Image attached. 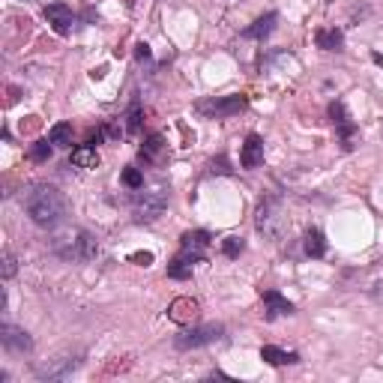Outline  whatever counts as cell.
<instances>
[{
    "label": "cell",
    "instance_id": "obj_1",
    "mask_svg": "<svg viewBox=\"0 0 383 383\" xmlns=\"http://www.w3.org/2000/svg\"><path fill=\"white\" fill-rule=\"evenodd\" d=\"M24 207H27V216L36 228H58L66 216V198L58 186H48V183H39L27 192L24 198Z\"/></svg>",
    "mask_w": 383,
    "mask_h": 383
},
{
    "label": "cell",
    "instance_id": "obj_2",
    "mask_svg": "<svg viewBox=\"0 0 383 383\" xmlns=\"http://www.w3.org/2000/svg\"><path fill=\"white\" fill-rule=\"evenodd\" d=\"M51 252L58 254L60 261H69V264H84V261H93L99 254V243L96 237L81 231V228H66L60 234H54L51 239Z\"/></svg>",
    "mask_w": 383,
    "mask_h": 383
},
{
    "label": "cell",
    "instance_id": "obj_3",
    "mask_svg": "<svg viewBox=\"0 0 383 383\" xmlns=\"http://www.w3.org/2000/svg\"><path fill=\"white\" fill-rule=\"evenodd\" d=\"M254 225L258 231L269 239H279L281 231H285V210H281L279 198H266V201L258 207V216H254Z\"/></svg>",
    "mask_w": 383,
    "mask_h": 383
},
{
    "label": "cell",
    "instance_id": "obj_4",
    "mask_svg": "<svg viewBox=\"0 0 383 383\" xmlns=\"http://www.w3.org/2000/svg\"><path fill=\"white\" fill-rule=\"evenodd\" d=\"M165 207H168V192L159 186V189H150V192H144V189H138V195H135V222H156L165 212Z\"/></svg>",
    "mask_w": 383,
    "mask_h": 383
},
{
    "label": "cell",
    "instance_id": "obj_5",
    "mask_svg": "<svg viewBox=\"0 0 383 383\" xmlns=\"http://www.w3.org/2000/svg\"><path fill=\"white\" fill-rule=\"evenodd\" d=\"M225 335V326L222 323H204V326H192V330L180 333L174 338V347L177 350H195V347H204V345H212L219 342Z\"/></svg>",
    "mask_w": 383,
    "mask_h": 383
},
{
    "label": "cell",
    "instance_id": "obj_6",
    "mask_svg": "<svg viewBox=\"0 0 383 383\" xmlns=\"http://www.w3.org/2000/svg\"><path fill=\"white\" fill-rule=\"evenodd\" d=\"M249 105V99L243 96V93H231V96H216V99H207V102H201L198 105V111L201 114H207V117H234V114H239Z\"/></svg>",
    "mask_w": 383,
    "mask_h": 383
},
{
    "label": "cell",
    "instance_id": "obj_7",
    "mask_svg": "<svg viewBox=\"0 0 383 383\" xmlns=\"http://www.w3.org/2000/svg\"><path fill=\"white\" fill-rule=\"evenodd\" d=\"M78 368L75 357H58V360H48L45 365L36 368V377L39 380H66Z\"/></svg>",
    "mask_w": 383,
    "mask_h": 383
},
{
    "label": "cell",
    "instance_id": "obj_8",
    "mask_svg": "<svg viewBox=\"0 0 383 383\" xmlns=\"http://www.w3.org/2000/svg\"><path fill=\"white\" fill-rule=\"evenodd\" d=\"M0 342H4V347L12 350V353H31L33 350V338L27 335L24 330H18L16 323L0 326Z\"/></svg>",
    "mask_w": 383,
    "mask_h": 383
},
{
    "label": "cell",
    "instance_id": "obj_9",
    "mask_svg": "<svg viewBox=\"0 0 383 383\" xmlns=\"http://www.w3.org/2000/svg\"><path fill=\"white\" fill-rule=\"evenodd\" d=\"M45 21L54 27V33H69L75 16H72V9H69L66 4H48L45 6Z\"/></svg>",
    "mask_w": 383,
    "mask_h": 383
},
{
    "label": "cell",
    "instance_id": "obj_10",
    "mask_svg": "<svg viewBox=\"0 0 383 383\" xmlns=\"http://www.w3.org/2000/svg\"><path fill=\"white\" fill-rule=\"evenodd\" d=\"M198 311H201V306H198L192 296H177L171 308H168V318L174 323H192V320H198Z\"/></svg>",
    "mask_w": 383,
    "mask_h": 383
},
{
    "label": "cell",
    "instance_id": "obj_11",
    "mask_svg": "<svg viewBox=\"0 0 383 383\" xmlns=\"http://www.w3.org/2000/svg\"><path fill=\"white\" fill-rule=\"evenodd\" d=\"M239 162L243 168H258L264 165V138L261 135H249L243 141V150H239Z\"/></svg>",
    "mask_w": 383,
    "mask_h": 383
},
{
    "label": "cell",
    "instance_id": "obj_12",
    "mask_svg": "<svg viewBox=\"0 0 383 383\" xmlns=\"http://www.w3.org/2000/svg\"><path fill=\"white\" fill-rule=\"evenodd\" d=\"M264 306H266V320H276L281 315H293V303L285 300L279 291H264Z\"/></svg>",
    "mask_w": 383,
    "mask_h": 383
},
{
    "label": "cell",
    "instance_id": "obj_13",
    "mask_svg": "<svg viewBox=\"0 0 383 383\" xmlns=\"http://www.w3.org/2000/svg\"><path fill=\"white\" fill-rule=\"evenodd\" d=\"M201 258H204V254H195V252L183 249L177 258L171 261V266H168V276H171V279H189V276H192V266L201 261Z\"/></svg>",
    "mask_w": 383,
    "mask_h": 383
},
{
    "label": "cell",
    "instance_id": "obj_14",
    "mask_svg": "<svg viewBox=\"0 0 383 383\" xmlns=\"http://www.w3.org/2000/svg\"><path fill=\"white\" fill-rule=\"evenodd\" d=\"M261 360L269 362V365H291V362H300V353L281 350L276 345H266V347H261Z\"/></svg>",
    "mask_w": 383,
    "mask_h": 383
},
{
    "label": "cell",
    "instance_id": "obj_15",
    "mask_svg": "<svg viewBox=\"0 0 383 383\" xmlns=\"http://www.w3.org/2000/svg\"><path fill=\"white\" fill-rule=\"evenodd\" d=\"M276 21H279V16H276V12H266L264 18H258V21H254L252 27H246V31H243V36H246V39H264V36H269V33H273Z\"/></svg>",
    "mask_w": 383,
    "mask_h": 383
},
{
    "label": "cell",
    "instance_id": "obj_16",
    "mask_svg": "<svg viewBox=\"0 0 383 383\" xmlns=\"http://www.w3.org/2000/svg\"><path fill=\"white\" fill-rule=\"evenodd\" d=\"M315 42H318V48H323V51H342V45H345V33L342 31H318V36H315Z\"/></svg>",
    "mask_w": 383,
    "mask_h": 383
},
{
    "label": "cell",
    "instance_id": "obj_17",
    "mask_svg": "<svg viewBox=\"0 0 383 383\" xmlns=\"http://www.w3.org/2000/svg\"><path fill=\"white\" fill-rule=\"evenodd\" d=\"M303 249H306V254L308 258H323L326 254V239H323V234L318 231V228H311L308 234H306V243H303Z\"/></svg>",
    "mask_w": 383,
    "mask_h": 383
},
{
    "label": "cell",
    "instance_id": "obj_18",
    "mask_svg": "<svg viewBox=\"0 0 383 383\" xmlns=\"http://www.w3.org/2000/svg\"><path fill=\"white\" fill-rule=\"evenodd\" d=\"M48 141L54 147H72V123H54Z\"/></svg>",
    "mask_w": 383,
    "mask_h": 383
},
{
    "label": "cell",
    "instance_id": "obj_19",
    "mask_svg": "<svg viewBox=\"0 0 383 383\" xmlns=\"http://www.w3.org/2000/svg\"><path fill=\"white\" fill-rule=\"evenodd\" d=\"M72 165L75 168H96L99 165V153L93 144H84L78 150H72Z\"/></svg>",
    "mask_w": 383,
    "mask_h": 383
},
{
    "label": "cell",
    "instance_id": "obj_20",
    "mask_svg": "<svg viewBox=\"0 0 383 383\" xmlns=\"http://www.w3.org/2000/svg\"><path fill=\"white\" fill-rule=\"evenodd\" d=\"M207 246H210V234L207 231H189L186 237H183V249H186V252L204 254Z\"/></svg>",
    "mask_w": 383,
    "mask_h": 383
},
{
    "label": "cell",
    "instance_id": "obj_21",
    "mask_svg": "<svg viewBox=\"0 0 383 383\" xmlns=\"http://www.w3.org/2000/svg\"><path fill=\"white\" fill-rule=\"evenodd\" d=\"M162 147H165V141H162V135H150V138H147V144H144V147H141V159H144V162H153V159H156V156H159V153H162Z\"/></svg>",
    "mask_w": 383,
    "mask_h": 383
},
{
    "label": "cell",
    "instance_id": "obj_22",
    "mask_svg": "<svg viewBox=\"0 0 383 383\" xmlns=\"http://www.w3.org/2000/svg\"><path fill=\"white\" fill-rule=\"evenodd\" d=\"M123 186H129L132 192L144 189V174H141L138 168H126V171H123Z\"/></svg>",
    "mask_w": 383,
    "mask_h": 383
},
{
    "label": "cell",
    "instance_id": "obj_23",
    "mask_svg": "<svg viewBox=\"0 0 383 383\" xmlns=\"http://www.w3.org/2000/svg\"><path fill=\"white\" fill-rule=\"evenodd\" d=\"M243 249H246V243L239 237H225L222 239V252L228 254V258H239V254H243Z\"/></svg>",
    "mask_w": 383,
    "mask_h": 383
},
{
    "label": "cell",
    "instance_id": "obj_24",
    "mask_svg": "<svg viewBox=\"0 0 383 383\" xmlns=\"http://www.w3.org/2000/svg\"><path fill=\"white\" fill-rule=\"evenodd\" d=\"M126 132H129V135L141 132V105L138 102H132V108H129V117H126Z\"/></svg>",
    "mask_w": 383,
    "mask_h": 383
},
{
    "label": "cell",
    "instance_id": "obj_25",
    "mask_svg": "<svg viewBox=\"0 0 383 383\" xmlns=\"http://www.w3.org/2000/svg\"><path fill=\"white\" fill-rule=\"evenodd\" d=\"M51 141H36V144H33V150H31V156H33V159L36 162H45L48 159V156H51Z\"/></svg>",
    "mask_w": 383,
    "mask_h": 383
},
{
    "label": "cell",
    "instance_id": "obj_26",
    "mask_svg": "<svg viewBox=\"0 0 383 383\" xmlns=\"http://www.w3.org/2000/svg\"><path fill=\"white\" fill-rule=\"evenodd\" d=\"M12 276H16V258H12V252H4V279Z\"/></svg>",
    "mask_w": 383,
    "mask_h": 383
},
{
    "label": "cell",
    "instance_id": "obj_27",
    "mask_svg": "<svg viewBox=\"0 0 383 383\" xmlns=\"http://www.w3.org/2000/svg\"><path fill=\"white\" fill-rule=\"evenodd\" d=\"M129 261L138 264V266H150V264H153V254H150V252H135Z\"/></svg>",
    "mask_w": 383,
    "mask_h": 383
},
{
    "label": "cell",
    "instance_id": "obj_28",
    "mask_svg": "<svg viewBox=\"0 0 383 383\" xmlns=\"http://www.w3.org/2000/svg\"><path fill=\"white\" fill-rule=\"evenodd\" d=\"M210 171H212V174H216V171H219V174H231V168H228V162H225L222 156H219V162H216V159L210 162Z\"/></svg>",
    "mask_w": 383,
    "mask_h": 383
},
{
    "label": "cell",
    "instance_id": "obj_29",
    "mask_svg": "<svg viewBox=\"0 0 383 383\" xmlns=\"http://www.w3.org/2000/svg\"><path fill=\"white\" fill-rule=\"evenodd\" d=\"M135 54H138V60H150V45H144V42H141Z\"/></svg>",
    "mask_w": 383,
    "mask_h": 383
}]
</instances>
